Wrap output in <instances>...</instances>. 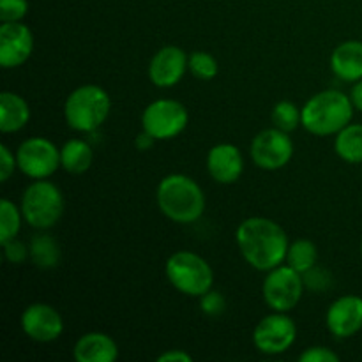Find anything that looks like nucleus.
Here are the masks:
<instances>
[{
    "instance_id": "nucleus-10",
    "label": "nucleus",
    "mask_w": 362,
    "mask_h": 362,
    "mask_svg": "<svg viewBox=\"0 0 362 362\" xmlns=\"http://www.w3.org/2000/svg\"><path fill=\"white\" fill-rule=\"evenodd\" d=\"M292 156V138L278 127L260 131L251 141V158H253L255 165L262 170L274 172V170L283 168L288 165Z\"/></svg>"
},
{
    "instance_id": "nucleus-29",
    "label": "nucleus",
    "mask_w": 362,
    "mask_h": 362,
    "mask_svg": "<svg viewBox=\"0 0 362 362\" xmlns=\"http://www.w3.org/2000/svg\"><path fill=\"white\" fill-rule=\"evenodd\" d=\"M303 278L304 285H306L308 288L315 290V292H322V290L329 288L332 283L331 274H329L327 271H324V269H318L317 265H315L313 269H310L308 272H304Z\"/></svg>"
},
{
    "instance_id": "nucleus-16",
    "label": "nucleus",
    "mask_w": 362,
    "mask_h": 362,
    "mask_svg": "<svg viewBox=\"0 0 362 362\" xmlns=\"http://www.w3.org/2000/svg\"><path fill=\"white\" fill-rule=\"evenodd\" d=\"M207 170L219 184H233L240 179L244 159L239 148L232 144H219L209 151Z\"/></svg>"
},
{
    "instance_id": "nucleus-21",
    "label": "nucleus",
    "mask_w": 362,
    "mask_h": 362,
    "mask_svg": "<svg viewBox=\"0 0 362 362\" xmlns=\"http://www.w3.org/2000/svg\"><path fill=\"white\" fill-rule=\"evenodd\" d=\"M336 154L346 163H362V124H349L343 127L334 140Z\"/></svg>"
},
{
    "instance_id": "nucleus-20",
    "label": "nucleus",
    "mask_w": 362,
    "mask_h": 362,
    "mask_svg": "<svg viewBox=\"0 0 362 362\" xmlns=\"http://www.w3.org/2000/svg\"><path fill=\"white\" fill-rule=\"evenodd\" d=\"M92 159H94V152L85 140L74 138V140L66 141L60 148V165L66 172L74 173V175L87 172L92 165Z\"/></svg>"
},
{
    "instance_id": "nucleus-14",
    "label": "nucleus",
    "mask_w": 362,
    "mask_h": 362,
    "mask_svg": "<svg viewBox=\"0 0 362 362\" xmlns=\"http://www.w3.org/2000/svg\"><path fill=\"white\" fill-rule=\"evenodd\" d=\"M189 69V57L179 46H163L148 64V78L156 87L168 88L179 83Z\"/></svg>"
},
{
    "instance_id": "nucleus-27",
    "label": "nucleus",
    "mask_w": 362,
    "mask_h": 362,
    "mask_svg": "<svg viewBox=\"0 0 362 362\" xmlns=\"http://www.w3.org/2000/svg\"><path fill=\"white\" fill-rule=\"evenodd\" d=\"M28 13V0H0L2 21H21Z\"/></svg>"
},
{
    "instance_id": "nucleus-30",
    "label": "nucleus",
    "mask_w": 362,
    "mask_h": 362,
    "mask_svg": "<svg viewBox=\"0 0 362 362\" xmlns=\"http://www.w3.org/2000/svg\"><path fill=\"white\" fill-rule=\"evenodd\" d=\"M2 246H4V255H6V258L14 265L23 264V262L30 257V250H27V246L18 239L7 240V243H4Z\"/></svg>"
},
{
    "instance_id": "nucleus-32",
    "label": "nucleus",
    "mask_w": 362,
    "mask_h": 362,
    "mask_svg": "<svg viewBox=\"0 0 362 362\" xmlns=\"http://www.w3.org/2000/svg\"><path fill=\"white\" fill-rule=\"evenodd\" d=\"M18 166L16 156L11 152V148L7 145H0V180L7 182L11 179V175L14 173V168Z\"/></svg>"
},
{
    "instance_id": "nucleus-33",
    "label": "nucleus",
    "mask_w": 362,
    "mask_h": 362,
    "mask_svg": "<svg viewBox=\"0 0 362 362\" xmlns=\"http://www.w3.org/2000/svg\"><path fill=\"white\" fill-rule=\"evenodd\" d=\"M191 361H193V357H191L187 352H184V350H179V349H173L170 350V352L161 354V356L158 357V362H191Z\"/></svg>"
},
{
    "instance_id": "nucleus-15",
    "label": "nucleus",
    "mask_w": 362,
    "mask_h": 362,
    "mask_svg": "<svg viewBox=\"0 0 362 362\" xmlns=\"http://www.w3.org/2000/svg\"><path fill=\"white\" fill-rule=\"evenodd\" d=\"M327 329L339 339L356 336L362 329V297L343 296L329 306L325 315Z\"/></svg>"
},
{
    "instance_id": "nucleus-36",
    "label": "nucleus",
    "mask_w": 362,
    "mask_h": 362,
    "mask_svg": "<svg viewBox=\"0 0 362 362\" xmlns=\"http://www.w3.org/2000/svg\"><path fill=\"white\" fill-rule=\"evenodd\" d=\"M361 255H362V240H361Z\"/></svg>"
},
{
    "instance_id": "nucleus-26",
    "label": "nucleus",
    "mask_w": 362,
    "mask_h": 362,
    "mask_svg": "<svg viewBox=\"0 0 362 362\" xmlns=\"http://www.w3.org/2000/svg\"><path fill=\"white\" fill-rule=\"evenodd\" d=\"M189 71L198 80L209 81L218 74V60L207 52H193L189 55Z\"/></svg>"
},
{
    "instance_id": "nucleus-5",
    "label": "nucleus",
    "mask_w": 362,
    "mask_h": 362,
    "mask_svg": "<svg viewBox=\"0 0 362 362\" xmlns=\"http://www.w3.org/2000/svg\"><path fill=\"white\" fill-rule=\"evenodd\" d=\"M166 278L170 285L189 297H202L212 290L214 272L207 260L191 251H177L166 260Z\"/></svg>"
},
{
    "instance_id": "nucleus-4",
    "label": "nucleus",
    "mask_w": 362,
    "mask_h": 362,
    "mask_svg": "<svg viewBox=\"0 0 362 362\" xmlns=\"http://www.w3.org/2000/svg\"><path fill=\"white\" fill-rule=\"evenodd\" d=\"M112 110L108 92L99 85H83L71 92L64 105V117L71 129L92 133L103 126Z\"/></svg>"
},
{
    "instance_id": "nucleus-1",
    "label": "nucleus",
    "mask_w": 362,
    "mask_h": 362,
    "mask_svg": "<svg viewBox=\"0 0 362 362\" xmlns=\"http://www.w3.org/2000/svg\"><path fill=\"white\" fill-rule=\"evenodd\" d=\"M237 246L244 260L257 271L269 272L286 260L288 237L285 230L269 218H247L235 232Z\"/></svg>"
},
{
    "instance_id": "nucleus-2",
    "label": "nucleus",
    "mask_w": 362,
    "mask_h": 362,
    "mask_svg": "<svg viewBox=\"0 0 362 362\" xmlns=\"http://www.w3.org/2000/svg\"><path fill=\"white\" fill-rule=\"evenodd\" d=\"M156 198L163 214L182 225L198 221L205 211V194L202 187L182 173H172L161 179Z\"/></svg>"
},
{
    "instance_id": "nucleus-13",
    "label": "nucleus",
    "mask_w": 362,
    "mask_h": 362,
    "mask_svg": "<svg viewBox=\"0 0 362 362\" xmlns=\"http://www.w3.org/2000/svg\"><path fill=\"white\" fill-rule=\"evenodd\" d=\"M21 329L37 343H52L64 332V320L59 311L45 303H34L21 315Z\"/></svg>"
},
{
    "instance_id": "nucleus-22",
    "label": "nucleus",
    "mask_w": 362,
    "mask_h": 362,
    "mask_svg": "<svg viewBox=\"0 0 362 362\" xmlns=\"http://www.w3.org/2000/svg\"><path fill=\"white\" fill-rule=\"evenodd\" d=\"M30 258L39 269H53L60 262L59 243L52 235L39 233L30 240Z\"/></svg>"
},
{
    "instance_id": "nucleus-12",
    "label": "nucleus",
    "mask_w": 362,
    "mask_h": 362,
    "mask_svg": "<svg viewBox=\"0 0 362 362\" xmlns=\"http://www.w3.org/2000/svg\"><path fill=\"white\" fill-rule=\"evenodd\" d=\"M34 49V35L27 25L20 21H4L0 27V66L4 69L20 67L30 59Z\"/></svg>"
},
{
    "instance_id": "nucleus-24",
    "label": "nucleus",
    "mask_w": 362,
    "mask_h": 362,
    "mask_svg": "<svg viewBox=\"0 0 362 362\" xmlns=\"http://www.w3.org/2000/svg\"><path fill=\"white\" fill-rule=\"evenodd\" d=\"M21 218H23V214L13 202H0V244L16 239L21 228Z\"/></svg>"
},
{
    "instance_id": "nucleus-11",
    "label": "nucleus",
    "mask_w": 362,
    "mask_h": 362,
    "mask_svg": "<svg viewBox=\"0 0 362 362\" xmlns=\"http://www.w3.org/2000/svg\"><path fill=\"white\" fill-rule=\"evenodd\" d=\"M297 325L286 313L276 311L262 318L253 332V343L262 354L278 356L286 352L296 343Z\"/></svg>"
},
{
    "instance_id": "nucleus-6",
    "label": "nucleus",
    "mask_w": 362,
    "mask_h": 362,
    "mask_svg": "<svg viewBox=\"0 0 362 362\" xmlns=\"http://www.w3.org/2000/svg\"><path fill=\"white\" fill-rule=\"evenodd\" d=\"M64 194L53 182L34 180L21 197V214L35 230H48L59 223L64 214Z\"/></svg>"
},
{
    "instance_id": "nucleus-7",
    "label": "nucleus",
    "mask_w": 362,
    "mask_h": 362,
    "mask_svg": "<svg viewBox=\"0 0 362 362\" xmlns=\"http://www.w3.org/2000/svg\"><path fill=\"white\" fill-rule=\"evenodd\" d=\"M304 286L306 285L300 272H297L290 265H278L269 271L267 278L264 279L262 293L269 308L286 313L299 304Z\"/></svg>"
},
{
    "instance_id": "nucleus-8",
    "label": "nucleus",
    "mask_w": 362,
    "mask_h": 362,
    "mask_svg": "<svg viewBox=\"0 0 362 362\" xmlns=\"http://www.w3.org/2000/svg\"><path fill=\"white\" fill-rule=\"evenodd\" d=\"M187 120L189 115L182 103L175 99H156L144 110L141 126L156 140H170L186 129Z\"/></svg>"
},
{
    "instance_id": "nucleus-35",
    "label": "nucleus",
    "mask_w": 362,
    "mask_h": 362,
    "mask_svg": "<svg viewBox=\"0 0 362 362\" xmlns=\"http://www.w3.org/2000/svg\"><path fill=\"white\" fill-rule=\"evenodd\" d=\"M350 99H352L354 106H356L359 112H362V80L356 81L352 92H350Z\"/></svg>"
},
{
    "instance_id": "nucleus-23",
    "label": "nucleus",
    "mask_w": 362,
    "mask_h": 362,
    "mask_svg": "<svg viewBox=\"0 0 362 362\" xmlns=\"http://www.w3.org/2000/svg\"><path fill=\"white\" fill-rule=\"evenodd\" d=\"M318 260V251L311 240L308 239H299L296 243H292L288 246V253H286V264L290 267L296 269L297 272L304 274L310 269H313L317 265Z\"/></svg>"
},
{
    "instance_id": "nucleus-31",
    "label": "nucleus",
    "mask_w": 362,
    "mask_h": 362,
    "mask_svg": "<svg viewBox=\"0 0 362 362\" xmlns=\"http://www.w3.org/2000/svg\"><path fill=\"white\" fill-rule=\"evenodd\" d=\"M300 362H338L339 356L325 346H311L304 350L299 357Z\"/></svg>"
},
{
    "instance_id": "nucleus-9",
    "label": "nucleus",
    "mask_w": 362,
    "mask_h": 362,
    "mask_svg": "<svg viewBox=\"0 0 362 362\" xmlns=\"http://www.w3.org/2000/svg\"><path fill=\"white\" fill-rule=\"evenodd\" d=\"M18 168L30 179H48L59 170L60 151L48 138L34 136L25 140L16 151Z\"/></svg>"
},
{
    "instance_id": "nucleus-17",
    "label": "nucleus",
    "mask_w": 362,
    "mask_h": 362,
    "mask_svg": "<svg viewBox=\"0 0 362 362\" xmlns=\"http://www.w3.org/2000/svg\"><path fill=\"white\" fill-rule=\"evenodd\" d=\"M73 354L78 362H113L119 357V346L105 332H88L78 339Z\"/></svg>"
},
{
    "instance_id": "nucleus-28",
    "label": "nucleus",
    "mask_w": 362,
    "mask_h": 362,
    "mask_svg": "<svg viewBox=\"0 0 362 362\" xmlns=\"http://www.w3.org/2000/svg\"><path fill=\"white\" fill-rule=\"evenodd\" d=\"M200 308L205 315H209V317H219V315L225 313L226 300L219 292L209 290L207 293H204V296H202Z\"/></svg>"
},
{
    "instance_id": "nucleus-18",
    "label": "nucleus",
    "mask_w": 362,
    "mask_h": 362,
    "mask_svg": "<svg viewBox=\"0 0 362 362\" xmlns=\"http://www.w3.org/2000/svg\"><path fill=\"white\" fill-rule=\"evenodd\" d=\"M332 73L343 81L362 80V42L345 41L331 55Z\"/></svg>"
},
{
    "instance_id": "nucleus-25",
    "label": "nucleus",
    "mask_w": 362,
    "mask_h": 362,
    "mask_svg": "<svg viewBox=\"0 0 362 362\" xmlns=\"http://www.w3.org/2000/svg\"><path fill=\"white\" fill-rule=\"evenodd\" d=\"M272 124L285 133H292L303 124L300 110L292 101H279L272 110Z\"/></svg>"
},
{
    "instance_id": "nucleus-34",
    "label": "nucleus",
    "mask_w": 362,
    "mask_h": 362,
    "mask_svg": "<svg viewBox=\"0 0 362 362\" xmlns=\"http://www.w3.org/2000/svg\"><path fill=\"white\" fill-rule=\"evenodd\" d=\"M156 138L152 136V134H148L147 131H144V133H140L136 136V140H134V147L138 148V151L145 152V151H151L152 145H154Z\"/></svg>"
},
{
    "instance_id": "nucleus-3",
    "label": "nucleus",
    "mask_w": 362,
    "mask_h": 362,
    "mask_svg": "<svg viewBox=\"0 0 362 362\" xmlns=\"http://www.w3.org/2000/svg\"><path fill=\"white\" fill-rule=\"evenodd\" d=\"M354 103L350 95L339 90H324L315 94L300 108L304 129L315 136L338 134L352 122Z\"/></svg>"
},
{
    "instance_id": "nucleus-19",
    "label": "nucleus",
    "mask_w": 362,
    "mask_h": 362,
    "mask_svg": "<svg viewBox=\"0 0 362 362\" xmlns=\"http://www.w3.org/2000/svg\"><path fill=\"white\" fill-rule=\"evenodd\" d=\"M30 120V108L21 95L14 92H2L0 95V131L16 133Z\"/></svg>"
}]
</instances>
